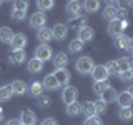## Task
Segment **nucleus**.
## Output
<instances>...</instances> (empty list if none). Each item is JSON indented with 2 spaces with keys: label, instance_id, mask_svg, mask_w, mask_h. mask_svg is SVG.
I'll return each mask as SVG.
<instances>
[{
  "label": "nucleus",
  "instance_id": "ddd939ff",
  "mask_svg": "<svg viewBox=\"0 0 133 125\" xmlns=\"http://www.w3.org/2000/svg\"><path fill=\"white\" fill-rule=\"evenodd\" d=\"M66 33H68V28H66V25H63V23H57L55 27H53V30H52V37H53V39H57V40H63L65 37H66Z\"/></svg>",
  "mask_w": 133,
  "mask_h": 125
},
{
  "label": "nucleus",
  "instance_id": "dca6fc26",
  "mask_svg": "<svg viewBox=\"0 0 133 125\" xmlns=\"http://www.w3.org/2000/svg\"><path fill=\"white\" fill-rule=\"evenodd\" d=\"M80 2H77V0H72V2L66 3V14L70 17H80Z\"/></svg>",
  "mask_w": 133,
  "mask_h": 125
},
{
  "label": "nucleus",
  "instance_id": "72a5a7b5",
  "mask_svg": "<svg viewBox=\"0 0 133 125\" xmlns=\"http://www.w3.org/2000/svg\"><path fill=\"white\" fill-rule=\"evenodd\" d=\"M53 5H55V2H52V0H38L37 2V7L42 10H50V8H53Z\"/></svg>",
  "mask_w": 133,
  "mask_h": 125
},
{
  "label": "nucleus",
  "instance_id": "a18cd8bd",
  "mask_svg": "<svg viewBox=\"0 0 133 125\" xmlns=\"http://www.w3.org/2000/svg\"><path fill=\"white\" fill-rule=\"evenodd\" d=\"M0 3H2V2H0Z\"/></svg>",
  "mask_w": 133,
  "mask_h": 125
},
{
  "label": "nucleus",
  "instance_id": "2f4dec72",
  "mask_svg": "<svg viewBox=\"0 0 133 125\" xmlns=\"http://www.w3.org/2000/svg\"><path fill=\"white\" fill-rule=\"evenodd\" d=\"M66 114L70 117H77L80 114V103L73 102V103H70V105H66Z\"/></svg>",
  "mask_w": 133,
  "mask_h": 125
},
{
  "label": "nucleus",
  "instance_id": "aec40b11",
  "mask_svg": "<svg viewBox=\"0 0 133 125\" xmlns=\"http://www.w3.org/2000/svg\"><path fill=\"white\" fill-rule=\"evenodd\" d=\"M15 33L12 32V28L8 27H0V42H3V43H10L12 39H14Z\"/></svg>",
  "mask_w": 133,
  "mask_h": 125
},
{
  "label": "nucleus",
  "instance_id": "ea45409f",
  "mask_svg": "<svg viewBox=\"0 0 133 125\" xmlns=\"http://www.w3.org/2000/svg\"><path fill=\"white\" fill-rule=\"evenodd\" d=\"M38 105L40 107H48L50 105V98L48 97H38Z\"/></svg>",
  "mask_w": 133,
  "mask_h": 125
},
{
  "label": "nucleus",
  "instance_id": "cd10ccee",
  "mask_svg": "<svg viewBox=\"0 0 133 125\" xmlns=\"http://www.w3.org/2000/svg\"><path fill=\"white\" fill-rule=\"evenodd\" d=\"M83 7H85V10L88 12V14H95L100 8V2H97V0H87V2L83 3Z\"/></svg>",
  "mask_w": 133,
  "mask_h": 125
},
{
  "label": "nucleus",
  "instance_id": "7ed1b4c3",
  "mask_svg": "<svg viewBox=\"0 0 133 125\" xmlns=\"http://www.w3.org/2000/svg\"><path fill=\"white\" fill-rule=\"evenodd\" d=\"M53 77L57 78L58 87H66L68 82H70V78H72V73H70L66 68H57L55 72H53Z\"/></svg>",
  "mask_w": 133,
  "mask_h": 125
},
{
  "label": "nucleus",
  "instance_id": "20e7f679",
  "mask_svg": "<svg viewBox=\"0 0 133 125\" xmlns=\"http://www.w3.org/2000/svg\"><path fill=\"white\" fill-rule=\"evenodd\" d=\"M35 58H38L40 62H47L52 58V48L48 47V45H38L35 50Z\"/></svg>",
  "mask_w": 133,
  "mask_h": 125
},
{
  "label": "nucleus",
  "instance_id": "0eeeda50",
  "mask_svg": "<svg viewBox=\"0 0 133 125\" xmlns=\"http://www.w3.org/2000/svg\"><path fill=\"white\" fill-rule=\"evenodd\" d=\"M91 77H93L95 82H103V80H108V73H107V68L105 65H95L93 70H91Z\"/></svg>",
  "mask_w": 133,
  "mask_h": 125
},
{
  "label": "nucleus",
  "instance_id": "a878e982",
  "mask_svg": "<svg viewBox=\"0 0 133 125\" xmlns=\"http://www.w3.org/2000/svg\"><path fill=\"white\" fill-rule=\"evenodd\" d=\"M12 95H14V92H12L10 85H3L0 87V102H7V100L12 98Z\"/></svg>",
  "mask_w": 133,
  "mask_h": 125
},
{
  "label": "nucleus",
  "instance_id": "412c9836",
  "mask_svg": "<svg viewBox=\"0 0 133 125\" xmlns=\"http://www.w3.org/2000/svg\"><path fill=\"white\" fill-rule=\"evenodd\" d=\"M53 65H55L57 68H66V65H68V57H66V53H57L55 58H53Z\"/></svg>",
  "mask_w": 133,
  "mask_h": 125
},
{
  "label": "nucleus",
  "instance_id": "f257e3e1",
  "mask_svg": "<svg viewBox=\"0 0 133 125\" xmlns=\"http://www.w3.org/2000/svg\"><path fill=\"white\" fill-rule=\"evenodd\" d=\"M75 67H77V70L80 73H83V75H87V73H90L91 70H93V60H91L90 57H80L77 60V64H75Z\"/></svg>",
  "mask_w": 133,
  "mask_h": 125
},
{
  "label": "nucleus",
  "instance_id": "473e14b6",
  "mask_svg": "<svg viewBox=\"0 0 133 125\" xmlns=\"http://www.w3.org/2000/svg\"><path fill=\"white\" fill-rule=\"evenodd\" d=\"M25 58H27V55H25L23 50H17V52H14V55H12V62L14 64H22V62H25Z\"/></svg>",
  "mask_w": 133,
  "mask_h": 125
},
{
  "label": "nucleus",
  "instance_id": "2eb2a0df",
  "mask_svg": "<svg viewBox=\"0 0 133 125\" xmlns=\"http://www.w3.org/2000/svg\"><path fill=\"white\" fill-rule=\"evenodd\" d=\"M37 39L40 40V43H42V45H47V42H50V40L53 39V37H52V28H47V27L38 28Z\"/></svg>",
  "mask_w": 133,
  "mask_h": 125
},
{
  "label": "nucleus",
  "instance_id": "9b49d317",
  "mask_svg": "<svg viewBox=\"0 0 133 125\" xmlns=\"http://www.w3.org/2000/svg\"><path fill=\"white\" fill-rule=\"evenodd\" d=\"M116 95H118V93H116V90L113 89V87H108V89L100 95V100H102L105 105H108V103L116 102Z\"/></svg>",
  "mask_w": 133,
  "mask_h": 125
},
{
  "label": "nucleus",
  "instance_id": "79ce46f5",
  "mask_svg": "<svg viewBox=\"0 0 133 125\" xmlns=\"http://www.w3.org/2000/svg\"><path fill=\"white\" fill-rule=\"evenodd\" d=\"M5 125H20V120H15V118H12V120H8V122Z\"/></svg>",
  "mask_w": 133,
  "mask_h": 125
},
{
  "label": "nucleus",
  "instance_id": "f704fd0d",
  "mask_svg": "<svg viewBox=\"0 0 133 125\" xmlns=\"http://www.w3.org/2000/svg\"><path fill=\"white\" fill-rule=\"evenodd\" d=\"M93 108H95V115H97V114H105V112H107V105L102 102V100L93 102Z\"/></svg>",
  "mask_w": 133,
  "mask_h": 125
},
{
  "label": "nucleus",
  "instance_id": "c9c22d12",
  "mask_svg": "<svg viewBox=\"0 0 133 125\" xmlns=\"http://www.w3.org/2000/svg\"><path fill=\"white\" fill-rule=\"evenodd\" d=\"M28 8V2H25V0H17L14 3V10H20V12H27Z\"/></svg>",
  "mask_w": 133,
  "mask_h": 125
},
{
  "label": "nucleus",
  "instance_id": "6ab92c4d",
  "mask_svg": "<svg viewBox=\"0 0 133 125\" xmlns=\"http://www.w3.org/2000/svg\"><path fill=\"white\" fill-rule=\"evenodd\" d=\"M42 85L47 90H57L58 89V82H57V78L53 77V73H48L47 77L43 78V83H42Z\"/></svg>",
  "mask_w": 133,
  "mask_h": 125
},
{
  "label": "nucleus",
  "instance_id": "f03ea898",
  "mask_svg": "<svg viewBox=\"0 0 133 125\" xmlns=\"http://www.w3.org/2000/svg\"><path fill=\"white\" fill-rule=\"evenodd\" d=\"M127 25H128V22L125 20V22H122V20H111L110 23H108V33L110 35H113V37H118V35H122L123 33V30L127 28Z\"/></svg>",
  "mask_w": 133,
  "mask_h": 125
},
{
  "label": "nucleus",
  "instance_id": "e433bc0d",
  "mask_svg": "<svg viewBox=\"0 0 133 125\" xmlns=\"http://www.w3.org/2000/svg\"><path fill=\"white\" fill-rule=\"evenodd\" d=\"M120 78H122L123 82H130L133 78V70H125V72H120Z\"/></svg>",
  "mask_w": 133,
  "mask_h": 125
},
{
  "label": "nucleus",
  "instance_id": "58836bf2",
  "mask_svg": "<svg viewBox=\"0 0 133 125\" xmlns=\"http://www.w3.org/2000/svg\"><path fill=\"white\" fill-rule=\"evenodd\" d=\"M12 17H14V20H23V18H27V12H20V10H14L12 12Z\"/></svg>",
  "mask_w": 133,
  "mask_h": 125
},
{
  "label": "nucleus",
  "instance_id": "9d476101",
  "mask_svg": "<svg viewBox=\"0 0 133 125\" xmlns=\"http://www.w3.org/2000/svg\"><path fill=\"white\" fill-rule=\"evenodd\" d=\"M130 90L131 89H128V90L122 92L120 95H116V102L120 103V107H130L131 103H133V93H131Z\"/></svg>",
  "mask_w": 133,
  "mask_h": 125
},
{
  "label": "nucleus",
  "instance_id": "37998d69",
  "mask_svg": "<svg viewBox=\"0 0 133 125\" xmlns=\"http://www.w3.org/2000/svg\"><path fill=\"white\" fill-rule=\"evenodd\" d=\"M2 115H3V112H2V108H0V120H2Z\"/></svg>",
  "mask_w": 133,
  "mask_h": 125
},
{
  "label": "nucleus",
  "instance_id": "5701e85b",
  "mask_svg": "<svg viewBox=\"0 0 133 125\" xmlns=\"http://www.w3.org/2000/svg\"><path fill=\"white\" fill-rule=\"evenodd\" d=\"M116 12H118V8L110 3V5H107L105 10H103V18H105V20H110V22H111V20L116 18Z\"/></svg>",
  "mask_w": 133,
  "mask_h": 125
},
{
  "label": "nucleus",
  "instance_id": "f3484780",
  "mask_svg": "<svg viewBox=\"0 0 133 125\" xmlns=\"http://www.w3.org/2000/svg\"><path fill=\"white\" fill-rule=\"evenodd\" d=\"M27 68L30 73H40L43 70V62H40L38 58H32V60H28Z\"/></svg>",
  "mask_w": 133,
  "mask_h": 125
},
{
  "label": "nucleus",
  "instance_id": "1a4fd4ad",
  "mask_svg": "<svg viewBox=\"0 0 133 125\" xmlns=\"http://www.w3.org/2000/svg\"><path fill=\"white\" fill-rule=\"evenodd\" d=\"M10 45H12V48H14L15 52L17 50H23L27 47V37H25L23 33H15L12 42H10Z\"/></svg>",
  "mask_w": 133,
  "mask_h": 125
},
{
  "label": "nucleus",
  "instance_id": "c85d7f7f",
  "mask_svg": "<svg viewBox=\"0 0 133 125\" xmlns=\"http://www.w3.org/2000/svg\"><path fill=\"white\" fill-rule=\"evenodd\" d=\"M131 108L130 107H122L120 108V112H118V117H120V120H123V122H128V120H131Z\"/></svg>",
  "mask_w": 133,
  "mask_h": 125
},
{
  "label": "nucleus",
  "instance_id": "c756f323",
  "mask_svg": "<svg viewBox=\"0 0 133 125\" xmlns=\"http://www.w3.org/2000/svg\"><path fill=\"white\" fill-rule=\"evenodd\" d=\"M108 87H110V83H108V80H103V82H95L93 83V90H95V93H98V95H102L103 92H105Z\"/></svg>",
  "mask_w": 133,
  "mask_h": 125
},
{
  "label": "nucleus",
  "instance_id": "4be33fe9",
  "mask_svg": "<svg viewBox=\"0 0 133 125\" xmlns=\"http://www.w3.org/2000/svg\"><path fill=\"white\" fill-rule=\"evenodd\" d=\"M116 67H118V73L125 72V70H131V58L130 57H122L116 60Z\"/></svg>",
  "mask_w": 133,
  "mask_h": 125
},
{
  "label": "nucleus",
  "instance_id": "b1692460",
  "mask_svg": "<svg viewBox=\"0 0 133 125\" xmlns=\"http://www.w3.org/2000/svg\"><path fill=\"white\" fill-rule=\"evenodd\" d=\"M80 112L85 114L87 117H95V108H93V102H83L80 105Z\"/></svg>",
  "mask_w": 133,
  "mask_h": 125
},
{
  "label": "nucleus",
  "instance_id": "4468645a",
  "mask_svg": "<svg viewBox=\"0 0 133 125\" xmlns=\"http://www.w3.org/2000/svg\"><path fill=\"white\" fill-rule=\"evenodd\" d=\"M93 37H95V32H93V28H90V27H83V28L78 30V40H80L82 43L90 42Z\"/></svg>",
  "mask_w": 133,
  "mask_h": 125
},
{
  "label": "nucleus",
  "instance_id": "39448f33",
  "mask_svg": "<svg viewBox=\"0 0 133 125\" xmlns=\"http://www.w3.org/2000/svg\"><path fill=\"white\" fill-rule=\"evenodd\" d=\"M62 100L66 103V105H70V103H73L75 100H77V89L72 85H66L63 92H62Z\"/></svg>",
  "mask_w": 133,
  "mask_h": 125
},
{
  "label": "nucleus",
  "instance_id": "4c0bfd02",
  "mask_svg": "<svg viewBox=\"0 0 133 125\" xmlns=\"http://www.w3.org/2000/svg\"><path fill=\"white\" fill-rule=\"evenodd\" d=\"M83 125H102V120H100L97 115H95V117H88V118L83 122Z\"/></svg>",
  "mask_w": 133,
  "mask_h": 125
},
{
  "label": "nucleus",
  "instance_id": "393cba45",
  "mask_svg": "<svg viewBox=\"0 0 133 125\" xmlns=\"http://www.w3.org/2000/svg\"><path fill=\"white\" fill-rule=\"evenodd\" d=\"M28 92H30L32 97H42V92H43V85L40 82H33L30 87H28Z\"/></svg>",
  "mask_w": 133,
  "mask_h": 125
},
{
  "label": "nucleus",
  "instance_id": "c03bdc74",
  "mask_svg": "<svg viewBox=\"0 0 133 125\" xmlns=\"http://www.w3.org/2000/svg\"><path fill=\"white\" fill-rule=\"evenodd\" d=\"M20 125H23V123H20Z\"/></svg>",
  "mask_w": 133,
  "mask_h": 125
},
{
  "label": "nucleus",
  "instance_id": "f8f14e48",
  "mask_svg": "<svg viewBox=\"0 0 133 125\" xmlns=\"http://www.w3.org/2000/svg\"><path fill=\"white\" fill-rule=\"evenodd\" d=\"M35 122H37V117H35V114H33L32 110H28V108L22 110L20 123H23V125H35Z\"/></svg>",
  "mask_w": 133,
  "mask_h": 125
},
{
  "label": "nucleus",
  "instance_id": "6e6552de",
  "mask_svg": "<svg viewBox=\"0 0 133 125\" xmlns=\"http://www.w3.org/2000/svg\"><path fill=\"white\" fill-rule=\"evenodd\" d=\"M45 23H47V15H45L43 12H35V14L30 17V25L35 27V28L45 27Z\"/></svg>",
  "mask_w": 133,
  "mask_h": 125
},
{
  "label": "nucleus",
  "instance_id": "a19ab883",
  "mask_svg": "<svg viewBox=\"0 0 133 125\" xmlns=\"http://www.w3.org/2000/svg\"><path fill=\"white\" fill-rule=\"evenodd\" d=\"M42 125H57V120L55 118H45L42 122Z\"/></svg>",
  "mask_w": 133,
  "mask_h": 125
},
{
  "label": "nucleus",
  "instance_id": "423d86ee",
  "mask_svg": "<svg viewBox=\"0 0 133 125\" xmlns=\"http://www.w3.org/2000/svg\"><path fill=\"white\" fill-rule=\"evenodd\" d=\"M115 45H116V47H118L120 50H127V52H133V43H131V39H130V37H128V35H123V33H122V35H118V37H116V40H115Z\"/></svg>",
  "mask_w": 133,
  "mask_h": 125
},
{
  "label": "nucleus",
  "instance_id": "bb28decb",
  "mask_svg": "<svg viewBox=\"0 0 133 125\" xmlns=\"http://www.w3.org/2000/svg\"><path fill=\"white\" fill-rule=\"evenodd\" d=\"M105 68H107L108 77H116V75H118V67H116V60H110V62H107Z\"/></svg>",
  "mask_w": 133,
  "mask_h": 125
},
{
  "label": "nucleus",
  "instance_id": "7c9ffc66",
  "mask_svg": "<svg viewBox=\"0 0 133 125\" xmlns=\"http://www.w3.org/2000/svg\"><path fill=\"white\" fill-rule=\"evenodd\" d=\"M68 50L72 53H78V52H82L83 50V43L78 39H75V40H72L70 42V45H68Z\"/></svg>",
  "mask_w": 133,
  "mask_h": 125
},
{
  "label": "nucleus",
  "instance_id": "a211bd4d",
  "mask_svg": "<svg viewBox=\"0 0 133 125\" xmlns=\"http://www.w3.org/2000/svg\"><path fill=\"white\" fill-rule=\"evenodd\" d=\"M10 89L15 95H23L25 92L28 90V87H27V83L22 82V80H15L14 83H10Z\"/></svg>",
  "mask_w": 133,
  "mask_h": 125
}]
</instances>
